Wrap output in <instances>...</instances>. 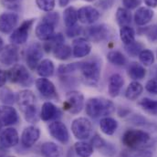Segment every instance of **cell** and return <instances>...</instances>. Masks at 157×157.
<instances>
[{
	"label": "cell",
	"mask_w": 157,
	"mask_h": 157,
	"mask_svg": "<svg viewBox=\"0 0 157 157\" xmlns=\"http://www.w3.org/2000/svg\"><path fill=\"white\" fill-rule=\"evenodd\" d=\"M86 113L90 117L97 119L100 117H107L115 112L114 103L105 98L94 97L90 98L86 102Z\"/></svg>",
	"instance_id": "cell-3"
},
{
	"label": "cell",
	"mask_w": 157,
	"mask_h": 157,
	"mask_svg": "<svg viewBox=\"0 0 157 157\" xmlns=\"http://www.w3.org/2000/svg\"><path fill=\"white\" fill-rule=\"evenodd\" d=\"M107 59L110 63L115 66H124L127 63V59L124 55L118 51V50H112L107 54Z\"/></svg>",
	"instance_id": "cell-36"
},
{
	"label": "cell",
	"mask_w": 157,
	"mask_h": 157,
	"mask_svg": "<svg viewBox=\"0 0 157 157\" xmlns=\"http://www.w3.org/2000/svg\"><path fill=\"white\" fill-rule=\"evenodd\" d=\"M100 11L91 6H84L78 10V20L85 25L93 24L100 18Z\"/></svg>",
	"instance_id": "cell-13"
},
{
	"label": "cell",
	"mask_w": 157,
	"mask_h": 157,
	"mask_svg": "<svg viewBox=\"0 0 157 157\" xmlns=\"http://www.w3.org/2000/svg\"><path fill=\"white\" fill-rule=\"evenodd\" d=\"M142 3V0H122V5L125 8L131 10L138 7Z\"/></svg>",
	"instance_id": "cell-49"
},
{
	"label": "cell",
	"mask_w": 157,
	"mask_h": 157,
	"mask_svg": "<svg viewBox=\"0 0 157 157\" xmlns=\"http://www.w3.org/2000/svg\"><path fill=\"white\" fill-rule=\"evenodd\" d=\"M135 35L134 29L130 26L121 27L120 29V38L125 46L135 41Z\"/></svg>",
	"instance_id": "cell-33"
},
{
	"label": "cell",
	"mask_w": 157,
	"mask_h": 157,
	"mask_svg": "<svg viewBox=\"0 0 157 157\" xmlns=\"http://www.w3.org/2000/svg\"><path fill=\"white\" fill-rule=\"evenodd\" d=\"M71 132L76 139L80 141L86 140L92 132V123L87 118H77L71 123Z\"/></svg>",
	"instance_id": "cell-6"
},
{
	"label": "cell",
	"mask_w": 157,
	"mask_h": 157,
	"mask_svg": "<svg viewBox=\"0 0 157 157\" xmlns=\"http://www.w3.org/2000/svg\"><path fill=\"white\" fill-rule=\"evenodd\" d=\"M84 35L89 41L101 42L109 38L110 29L109 27L104 24L93 25L84 29Z\"/></svg>",
	"instance_id": "cell-9"
},
{
	"label": "cell",
	"mask_w": 157,
	"mask_h": 157,
	"mask_svg": "<svg viewBox=\"0 0 157 157\" xmlns=\"http://www.w3.org/2000/svg\"><path fill=\"white\" fill-rule=\"evenodd\" d=\"M53 54H54L56 59H58L59 60H66L71 57L72 48L68 45L62 44V45L57 47L56 48H54Z\"/></svg>",
	"instance_id": "cell-34"
},
{
	"label": "cell",
	"mask_w": 157,
	"mask_h": 157,
	"mask_svg": "<svg viewBox=\"0 0 157 157\" xmlns=\"http://www.w3.org/2000/svg\"><path fill=\"white\" fill-rule=\"evenodd\" d=\"M64 24L67 28H71L77 25L78 22V10L74 6L67 7L63 12Z\"/></svg>",
	"instance_id": "cell-30"
},
{
	"label": "cell",
	"mask_w": 157,
	"mask_h": 157,
	"mask_svg": "<svg viewBox=\"0 0 157 157\" xmlns=\"http://www.w3.org/2000/svg\"><path fill=\"white\" fill-rule=\"evenodd\" d=\"M121 142L128 149H147L154 144L151 135L139 129L127 130L121 137Z\"/></svg>",
	"instance_id": "cell-2"
},
{
	"label": "cell",
	"mask_w": 157,
	"mask_h": 157,
	"mask_svg": "<svg viewBox=\"0 0 157 157\" xmlns=\"http://www.w3.org/2000/svg\"><path fill=\"white\" fill-rule=\"evenodd\" d=\"M91 50V45L90 41L84 38H78L75 39L72 43V55L75 58H84L87 57Z\"/></svg>",
	"instance_id": "cell-19"
},
{
	"label": "cell",
	"mask_w": 157,
	"mask_h": 157,
	"mask_svg": "<svg viewBox=\"0 0 157 157\" xmlns=\"http://www.w3.org/2000/svg\"><path fill=\"white\" fill-rule=\"evenodd\" d=\"M114 1L115 0H99L97 2L96 6H98L99 7H101L102 9H108L113 6Z\"/></svg>",
	"instance_id": "cell-51"
},
{
	"label": "cell",
	"mask_w": 157,
	"mask_h": 157,
	"mask_svg": "<svg viewBox=\"0 0 157 157\" xmlns=\"http://www.w3.org/2000/svg\"><path fill=\"white\" fill-rule=\"evenodd\" d=\"M138 105L150 115H157V101L149 98H144L138 101Z\"/></svg>",
	"instance_id": "cell-32"
},
{
	"label": "cell",
	"mask_w": 157,
	"mask_h": 157,
	"mask_svg": "<svg viewBox=\"0 0 157 157\" xmlns=\"http://www.w3.org/2000/svg\"><path fill=\"white\" fill-rule=\"evenodd\" d=\"M143 90H144L143 85L140 82L133 80L128 85L125 90V97L129 101H135L141 96V94L143 93Z\"/></svg>",
	"instance_id": "cell-28"
},
{
	"label": "cell",
	"mask_w": 157,
	"mask_h": 157,
	"mask_svg": "<svg viewBox=\"0 0 157 157\" xmlns=\"http://www.w3.org/2000/svg\"><path fill=\"white\" fill-rule=\"evenodd\" d=\"M4 7L10 10H18L21 6V0H1Z\"/></svg>",
	"instance_id": "cell-45"
},
{
	"label": "cell",
	"mask_w": 157,
	"mask_h": 157,
	"mask_svg": "<svg viewBox=\"0 0 157 157\" xmlns=\"http://www.w3.org/2000/svg\"><path fill=\"white\" fill-rule=\"evenodd\" d=\"M79 69V62H75V63H71L67 65H60L58 69V73L59 75H67L69 73H72L76 71H78Z\"/></svg>",
	"instance_id": "cell-40"
},
{
	"label": "cell",
	"mask_w": 157,
	"mask_h": 157,
	"mask_svg": "<svg viewBox=\"0 0 157 157\" xmlns=\"http://www.w3.org/2000/svg\"><path fill=\"white\" fill-rule=\"evenodd\" d=\"M74 150L79 157H90L93 154V147L90 144L78 142L74 144Z\"/></svg>",
	"instance_id": "cell-35"
},
{
	"label": "cell",
	"mask_w": 157,
	"mask_h": 157,
	"mask_svg": "<svg viewBox=\"0 0 157 157\" xmlns=\"http://www.w3.org/2000/svg\"><path fill=\"white\" fill-rule=\"evenodd\" d=\"M0 100L6 105H8V104H12L15 102L16 97L9 89H3L0 91Z\"/></svg>",
	"instance_id": "cell-41"
},
{
	"label": "cell",
	"mask_w": 157,
	"mask_h": 157,
	"mask_svg": "<svg viewBox=\"0 0 157 157\" xmlns=\"http://www.w3.org/2000/svg\"><path fill=\"white\" fill-rule=\"evenodd\" d=\"M43 56V48L39 43H33L27 49L26 60L29 68L32 71L37 69Z\"/></svg>",
	"instance_id": "cell-12"
},
{
	"label": "cell",
	"mask_w": 157,
	"mask_h": 157,
	"mask_svg": "<svg viewBox=\"0 0 157 157\" xmlns=\"http://www.w3.org/2000/svg\"><path fill=\"white\" fill-rule=\"evenodd\" d=\"M7 78L13 83L28 86L31 83V77L27 68L20 64H15L8 71Z\"/></svg>",
	"instance_id": "cell-7"
},
{
	"label": "cell",
	"mask_w": 157,
	"mask_h": 157,
	"mask_svg": "<svg viewBox=\"0 0 157 157\" xmlns=\"http://www.w3.org/2000/svg\"><path fill=\"white\" fill-rule=\"evenodd\" d=\"M156 57H157V53H156Z\"/></svg>",
	"instance_id": "cell-59"
},
{
	"label": "cell",
	"mask_w": 157,
	"mask_h": 157,
	"mask_svg": "<svg viewBox=\"0 0 157 157\" xmlns=\"http://www.w3.org/2000/svg\"><path fill=\"white\" fill-rule=\"evenodd\" d=\"M84 107V96L81 92L71 90L66 94L63 108L71 114H78Z\"/></svg>",
	"instance_id": "cell-5"
},
{
	"label": "cell",
	"mask_w": 157,
	"mask_h": 157,
	"mask_svg": "<svg viewBox=\"0 0 157 157\" xmlns=\"http://www.w3.org/2000/svg\"><path fill=\"white\" fill-rule=\"evenodd\" d=\"M64 41H65V38H64V35L62 33L54 34L48 40H47V42L43 46V48L46 49L47 52H49L51 50L53 51L54 48L64 44Z\"/></svg>",
	"instance_id": "cell-31"
},
{
	"label": "cell",
	"mask_w": 157,
	"mask_h": 157,
	"mask_svg": "<svg viewBox=\"0 0 157 157\" xmlns=\"http://www.w3.org/2000/svg\"><path fill=\"white\" fill-rule=\"evenodd\" d=\"M7 78V72L3 70H0V88H2L6 84Z\"/></svg>",
	"instance_id": "cell-52"
},
{
	"label": "cell",
	"mask_w": 157,
	"mask_h": 157,
	"mask_svg": "<svg viewBox=\"0 0 157 157\" xmlns=\"http://www.w3.org/2000/svg\"><path fill=\"white\" fill-rule=\"evenodd\" d=\"M19 142L18 132L15 128H6L0 134V144L5 148L15 147Z\"/></svg>",
	"instance_id": "cell-18"
},
{
	"label": "cell",
	"mask_w": 157,
	"mask_h": 157,
	"mask_svg": "<svg viewBox=\"0 0 157 157\" xmlns=\"http://www.w3.org/2000/svg\"><path fill=\"white\" fill-rule=\"evenodd\" d=\"M121 157H153V153L147 149H128L121 153Z\"/></svg>",
	"instance_id": "cell-37"
},
{
	"label": "cell",
	"mask_w": 157,
	"mask_h": 157,
	"mask_svg": "<svg viewBox=\"0 0 157 157\" xmlns=\"http://www.w3.org/2000/svg\"><path fill=\"white\" fill-rule=\"evenodd\" d=\"M18 23V16L13 12H6L0 15V32L8 34L16 29Z\"/></svg>",
	"instance_id": "cell-15"
},
{
	"label": "cell",
	"mask_w": 157,
	"mask_h": 157,
	"mask_svg": "<svg viewBox=\"0 0 157 157\" xmlns=\"http://www.w3.org/2000/svg\"><path fill=\"white\" fill-rule=\"evenodd\" d=\"M116 21H117L118 25L121 28V27H127L130 26L132 20V13L129 9L125 8V7H119L116 11Z\"/></svg>",
	"instance_id": "cell-29"
},
{
	"label": "cell",
	"mask_w": 157,
	"mask_h": 157,
	"mask_svg": "<svg viewBox=\"0 0 157 157\" xmlns=\"http://www.w3.org/2000/svg\"><path fill=\"white\" fill-rule=\"evenodd\" d=\"M84 1H86V2H93L95 0H84Z\"/></svg>",
	"instance_id": "cell-56"
},
{
	"label": "cell",
	"mask_w": 157,
	"mask_h": 157,
	"mask_svg": "<svg viewBox=\"0 0 157 157\" xmlns=\"http://www.w3.org/2000/svg\"><path fill=\"white\" fill-rule=\"evenodd\" d=\"M144 35H146L147 39L150 42L155 43L157 42V26L148 27L144 31Z\"/></svg>",
	"instance_id": "cell-46"
},
{
	"label": "cell",
	"mask_w": 157,
	"mask_h": 157,
	"mask_svg": "<svg viewBox=\"0 0 157 157\" xmlns=\"http://www.w3.org/2000/svg\"><path fill=\"white\" fill-rule=\"evenodd\" d=\"M35 19H27L22 24L17 28L15 29L12 34L9 37V40L12 42L14 45H22L27 42L29 39V30L31 29L33 24H34Z\"/></svg>",
	"instance_id": "cell-8"
},
{
	"label": "cell",
	"mask_w": 157,
	"mask_h": 157,
	"mask_svg": "<svg viewBox=\"0 0 157 157\" xmlns=\"http://www.w3.org/2000/svg\"><path fill=\"white\" fill-rule=\"evenodd\" d=\"M144 49V45L138 41H133L132 43L126 45L125 46V50L128 53V55L132 56V57H137L139 56V54L141 53V51Z\"/></svg>",
	"instance_id": "cell-39"
},
{
	"label": "cell",
	"mask_w": 157,
	"mask_h": 157,
	"mask_svg": "<svg viewBox=\"0 0 157 157\" xmlns=\"http://www.w3.org/2000/svg\"><path fill=\"white\" fill-rule=\"evenodd\" d=\"M41 155L43 157H60L63 155L62 148L53 142H46L40 148Z\"/></svg>",
	"instance_id": "cell-23"
},
{
	"label": "cell",
	"mask_w": 157,
	"mask_h": 157,
	"mask_svg": "<svg viewBox=\"0 0 157 157\" xmlns=\"http://www.w3.org/2000/svg\"><path fill=\"white\" fill-rule=\"evenodd\" d=\"M8 157H15V156H8Z\"/></svg>",
	"instance_id": "cell-58"
},
{
	"label": "cell",
	"mask_w": 157,
	"mask_h": 157,
	"mask_svg": "<svg viewBox=\"0 0 157 157\" xmlns=\"http://www.w3.org/2000/svg\"><path fill=\"white\" fill-rule=\"evenodd\" d=\"M123 85H124V79L122 76L118 73L113 74L109 78V84H108L109 95L112 98H115L119 96Z\"/></svg>",
	"instance_id": "cell-22"
},
{
	"label": "cell",
	"mask_w": 157,
	"mask_h": 157,
	"mask_svg": "<svg viewBox=\"0 0 157 157\" xmlns=\"http://www.w3.org/2000/svg\"><path fill=\"white\" fill-rule=\"evenodd\" d=\"M106 144V141L104 139H102L99 134H95L92 136L91 140H90V144L93 148H96L98 150H101Z\"/></svg>",
	"instance_id": "cell-47"
},
{
	"label": "cell",
	"mask_w": 157,
	"mask_h": 157,
	"mask_svg": "<svg viewBox=\"0 0 157 157\" xmlns=\"http://www.w3.org/2000/svg\"><path fill=\"white\" fill-rule=\"evenodd\" d=\"M101 131L106 135H113L115 133L118 128V121L112 117H103L100 121Z\"/></svg>",
	"instance_id": "cell-25"
},
{
	"label": "cell",
	"mask_w": 157,
	"mask_h": 157,
	"mask_svg": "<svg viewBox=\"0 0 157 157\" xmlns=\"http://www.w3.org/2000/svg\"><path fill=\"white\" fill-rule=\"evenodd\" d=\"M99 151H100V153H101L105 157H113L115 155V154H116L115 146L113 144L107 143V142H106L105 145L101 150H99Z\"/></svg>",
	"instance_id": "cell-44"
},
{
	"label": "cell",
	"mask_w": 157,
	"mask_h": 157,
	"mask_svg": "<svg viewBox=\"0 0 157 157\" xmlns=\"http://www.w3.org/2000/svg\"><path fill=\"white\" fill-rule=\"evenodd\" d=\"M127 72L129 77L135 81L143 79L146 75V70L144 66L138 62H132L128 67Z\"/></svg>",
	"instance_id": "cell-26"
},
{
	"label": "cell",
	"mask_w": 157,
	"mask_h": 157,
	"mask_svg": "<svg viewBox=\"0 0 157 157\" xmlns=\"http://www.w3.org/2000/svg\"><path fill=\"white\" fill-rule=\"evenodd\" d=\"M48 129L49 134L59 143L62 144H67L69 143L70 133L66 125L62 121L56 120L48 125Z\"/></svg>",
	"instance_id": "cell-10"
},
{
	"label": "cell",
	"mask_w": 157,
	"mask_h": 157,
	"mask_svg": "<svg viewBox=\"0 0 157 157\" xmlns=\"http://www.w3.org/2000/svg\"><path fill=\"white\" fill-rule=\"evenodd\" d=\"M37 72L40 77L42 78H48L53 75L55 71V66L52 60L48 59H45L39 62L37 67Z\"/></svg>",
	"instance_id": "cell-27"
},
{
	"label": "cell",
	"mask_w": 157,
	"mask_h": 157,
	"mask_svg": "<svg viewBox=\"0 0 157 157\" xmlns=\"http://www.w3.org/2000/svg\"><path fill=\"white\" fill-rule=\"evenodd\" d=\"M2 126H3V125H2V124L0 123V130H1V128H2Z\"/></svg>",
	"instance_id": "cell-57"
},
{
	"label": "cell",
	"mask_w": 157,
	"mask_h": 157,
	"mask_svg": "<svg viewBox=\"0 0 157 157\" xmlns=\"http://www.w3.org/2000/svg\"><path fill=\"white\" fill-rule=\"evenodd\" d=\"M154 16H155V12L152 10V8L146 6H141L134 13L133 19L137 26L143 27L147 25L149 22H151V20L154 18Z\"/></svg>",
	"instance_id": "cell-21"
},
{
	"label": "cell",
	"mask_w": 157,
	"mask_h": 157,
	"mask_svg": "<svg viewBox=\"0 0 157 157\" xmlns=\"http://www.w3.org/2000/svg\"><path fill=\"white\" fill-rule=\"evenodd\" d=\"M36 87L39 92L46 99L48 100H57L59 95L56 90L55 85L48 78L40 77L36 80Z\"/></svg>",
	"instance_id": "cell-11"
},
{
	"label": "cell",
	"mask_w": 157,
	"mask_h": 157,
	"mask_svg": "<svg viewBox=\"0 0 157 157\" xmlns=\"http://www.w3.org/2000/svg\"><path fill=\"white\" fill-rule=\"evenodd\" d=\"M59 20V15L58 12H48L42 18V21L48 22L51 25H53L54 27H56V25H58Z\"/></svg>",
	"instance_id": "cell-43"
},
{
	"label": "cell",
	"mask_w": 157,
	"mask_h": 157,
	"mask_svg": "<svg viewBox=\"0 0 157 157\" xmlns=\"http://www.w3.org/2000/svg\"><path fill=\"white\" fill-rule=\"evenodd\" d=\"M145 90L152 94H157V77L150 78L145 84Z\"/></svg>",
	"instance_id": "cell-48"
},
{
	"label": "cell",
	"mask_w": 157,
	"mask_h": 157,
	"mask_svg": "<svg viewBox=\"0 0 157 157\" xmlns=\"http://www.w3.org/2000/svg\"><path fill=\"white\" fill-rule=\"evenodd\" d=\"M18 121V115L15 108L9 105L0 106V123L3 126L16 124Z\"/></svg>",
	"instance_id": "cell-17"
},
{
	"label": "cell",
	"mask_w": 157,
	"mask_h": 157,
	"mask_svg": "<svg viewBox=\"0 0 157 157\" xmlns=\"http://www.w3.org/2000/svg\"><path fill=\"white\" fill-rule=\"evenodd\" d=\"M16 101L21 112L24 114L25 120L30 123L39 121V114L36 106V96L29 90H20L17 96Z\"/></svg>",
	"instance_id": "cell-1"
},
{
	"label": "cell",
	"mask_w": 157,
	"mask_h": 157,
	"mask_svg": "<svg viewBox=\"0 0 157 157\" xmlns=\"http://www.w3.org/2000/svg\"><path fill=\"white\" fill-rule=\"evenodd\" d=\"M3 46H4V41H3V39H2V38L0 37V49L3 48Z\"/></svg>",
	"instance_id": "cell-55"
},
{
	"label": "cell",
	"mask_w": 157,
	"mask_h": 157,
	"mask_svg": "<svg viewBox=\"0 0 157 157\" xmlns=\"http://www.w3.org/2000/svg\"><path fill=\"white\" fill-rule=\"evenodd\" d=\"M81 80L88 86H97L101 78V65L94 59L79 62Z\"/></svg>",
	"instance_id": "cell-4"
},
{
	"label": "cell",
	"mask_w": 157,
	"mask_h": 157,
	"mask_svg": "<svg viewBox=\"0 0 157 157\" xmlns=\"http://www.w3.org/2000/svg\"><path fill=\"white\" fill-rule=\"evenodd\" d=\"M18 60V48L16 45H6L0 49V62L6 66L15 65Z\"/></svg>",
	"instance_id": "cell-14"
},
{
	"label": "cell",
	"mask_w": 157,
	"mask_h": 157,
	"mask_svg": "<svg viewBox=\"0 0 157 157\" xmlns=\"http://www.w3.org/2000/svg\"><path fill=\"white\" fill-rule=\"evenodd\" d=\"M71 0H59V4L61 7H65L70 4Z\"/></svg>",
	"instance_id": "cell-54"
},
{
	"label": "cell",
	"mask_w": 157,
	"mask_h": 157,
	"mask_svg": "<svg viewBox=\"0 0 157 157\" xmlns=\"http://www.w3.org/2000/svg\"><path fill=\"white\" fill-rule=\"evenodd\" d=\"M61 116V112L59 109L50 101H46L43 103L40 111V119L44 121H49L52 120H57Z\"/></svg>",
	"instance_id": "cell-20"
},
{
	"label": "cell",
	"mask_w": 157,
	"mask_h": 157,
	"mask_svg": "<svg viewBox=\"0 0 157 157\" xmlns=\"http://www.w3.org/2000/svg\"><path fill=\"white\" fill-rule=\"evenodd\" d=\"M80 33H81V27H79L78 25H75L71 28H67V30H66V34L70 38H74L79 35Z\"/></svg>",
	"instance_id": "cell-50"
},
{
	"label": "cell",
	"mask_w": 157,
	"mask_h": 157,
	"mask_svg": "<svg viewBox=\"0 0 157 157\" xmlns=\"http://www.w3.org/2000/svg\"><path fill=\"white\" fill-rule=\"evenodd\" d=\"M36 4L40 10L50 12L55 7V0H36Z\"/></svg>",
	"instance_id": "cell-42"
},
{
	"label": "cell",
	"mask_w": 157,
	"mask_h": 157,
	"mask_svg": "<svg viewBox=\"0 0 157 157\" xmlns=\"http://www.w3.org/2000/svg\"><path fill=\"white\" fill-rule=\"evenodd\" d=\"M55 27L48 22L41 21L36 28V36L40 40L47 41L50 39L55 33Z\"/></svg>",
	"instance_id": "cell-24"
},
{
	"label": "cell",
	"mask_w": 157,
	"mask_h": 157,
	"mask_svg": "<svg viewBox=\"0 0 157 157\" xmlns=\"http://www.w3.org/2000/svg\"><path fill=\"white\" fill-rule=\"evenodd\" d=\"M40 137V130L36 126L26 127L21 134V144L26 148L32 147Z\"/></svg>",
	"instance_id": "cell-16"
},
{
	"label": "cell",
	"mask_w": 157,
	"mask_h": 157,
	"mask_svg": "<svg viewBox=\"0 0 157 157\" xmlns=\"http://www.w3.org/2000/svg\"><path fill=\"white\" fill-rule=\"evenodd\" d=\"M138 58L140 62L144 66H151L155 62V55L153 51H151L150 49H146V48L143 49L139 54Z\"/></svg>",
	"instance_id": "cell-38"
},
{
	"label": "cell",
	"mask_w": 157,
	"mask_h": 157,
	"mask_svg": "<svg viewBox=\"0 0 157 157\" xmlns=\"http://www.w3.org/2000/svg\"><path fill=\"white\" fill-rule=\"evenodd\" d=\"M144 3L150 8H155L157 6V0H144Z\"/></svg>",
	"instance_id": "cell-53"
}]
</instances>
